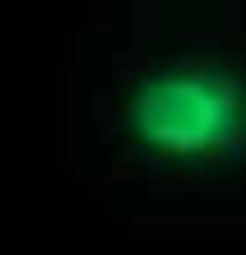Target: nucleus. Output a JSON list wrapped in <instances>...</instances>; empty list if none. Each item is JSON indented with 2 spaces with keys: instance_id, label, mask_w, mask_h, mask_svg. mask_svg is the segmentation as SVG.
<instances>
[{
  "instance_id": "1",
  "label": "nucleus",
  "mask_w": 246,
  "mask_h": 255,
  "mask_svg": "<svg viewBox=\"0 0 246 255\" xmlns=\"http://www.w3.org/2000/svg\"><path fill=\"white\" fill-rule=\"evenodd\" d=\"M126 144L149 162L214 172L246 158V74L219 61L144 70L121 102Z\"/></svg>"
}]
</instances>
